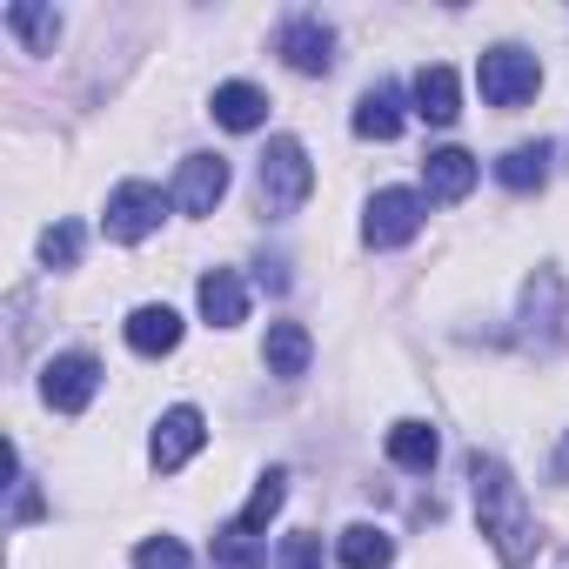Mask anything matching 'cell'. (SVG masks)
Returning a JSON list of instances; mask_svg holds the SVG:
<instances>
[{
  "label": "cell",
  "instance_id": "obj_11",
  "mask_svg": "<svg viewBox=\"0 0 569 569\" xmlns=\"http://www.w3.org/2000/svg\"><path fill=\"white\" fill-rule=\"evenodd\" d=\"M194 296H201V316H208L214 329L248 322V289H241V274H234V268H208Z\"/></svg>",
  "mask_w": 569,
  "mask_h": 569
},
{
  "label": "cell",
  "instance_id": "obj_13",
  "mask_svg": "<svg viewBox=\"0 0 569 569\" xmlns=\"http://www.w3.org/2000/svg\"><path fill=\"white\" fill-rule=\"evenodd\" d=\"M174 342H181V316L168 302H148V309L128 316V349L134 356H168Z\"/></svg>",
  "mask_w": 569,
  "mask_h": 569
},
{
  "label": "cell",
  "instance_id": "obj_21",
  "mask_svg": "<svg viewBox=\"0 0 569 569\" xmlns=\"http://www.w3.org/2000/svg\"><path fill=\"white\" fill-rule=\"evenodd\" d=\"M281 496H289V476H281V469H268V476L254 482V496H248V509H241L234 522H241L248 536H261V529L274 522V509H281Z\"/></svg>",
  "mask_w": 569,
  "mask_h": 569
},
{
  "label": "cell",
  "instance_id": "obj_20",
  "mask_svg": "<svg viewBox=\"0 0 569 569\" xmlns=\"http://www.w3.org/2000/svg\"><path fill=\"white\" fill-rule=\"evenodd\" d=\"M8 28L28 41V54H54V34H61V14H48V8H28V0H14L8 8Z\"/></svg>",
  "mask_w": 569,
  "mask_h": 569
},
{
  "label": "cell",
  "instance_id": "obj_1",
  "mask_svg": "<svg viewBox=\"0 0 569 569\" xmlns=\"http://www.w3.org/2000/svg\"><path fill=\"white\" fill-rule=\"evenodd\" d=\"M469 489H476V522L496 542L502 569H529L536 549H542V536H536V509H529L522 482L496 456H469Z\"/></svg>",
  "mask_w": 569,
  "mask_h": 569
},
{
  "label": "cell",
  "instance_id": "obj_12",
  "mask_svg": "<svg viewBox=\"0 0 569 569\" xmlns=\"http://www.w3.org/2000/svg\"><path fill=\"white\" fill-rule=\"evenodd\" d=\"M422 188H429V201H462V194L476 188V154L436 148V154L422 161Z\"/></svg>",
  "mask_w": 569,
  "mask_h": 569
},
{
  "label": "cell",
  "instance_id": "obj_18",
  "mask_svg": "<svg viewBox=\"0 0 569 569\" xmlns=\"http://www.w3.org/2000/svg\"><path fill=\"white\" fill-rule=\"evenodd\" d=\"M396 562V542H389V529H376V522H356V529H342V569H389Z\"/></svg>",
  "mask_w": 569,
  "mask_h": 569
},
{
  "label": "cell",
  "instance_id": "obj_7",
  "mask_svg": "<svg viewBox=\"0 0 569 569\" xmlns=\"http://www.w3.org/2000/svg\"><path fill=\"white\" fill-rule=\"evenodd\" d=\"M228 194V161L221 154H188L174 174V208L181 214H214V201Z\"/></svg>",
  "mask_w": 569,
  "mask_h": 569
},
{
  "label": "cell",
  "instance_id": "obj_23",
  "mask_svg": "<svg viewBox=\"0 0 569 569\" xmlns=\"http://www.w3.org/2000/svg\"><path fill=\"white\" fill-rule=\"evenodd\" d=\"M274 569H322V536H281V549H274Z\"/></svg>",
  "mask_w": 569,
  "mask_h": 569
},
{
  "label": "cell",
  "instance_id": "obj_16",
  "mask_svg": "<svg viewBox=\"0 0 569 569\" xmlns=\"http://www.w3.org/2000/svg\"><path fill=\"white\" fill-rule=\"evenodd\" d=\"M549 141H522V148H509L502 161H496V181L502 188H516V194H529V188H542L549 181Z\"/></svg>",
  "mask_w": 569,
  "mask_h": 569
},
{
  "label": "cell",
  "instance_id": "obj_6",
  "mask_svg": "<svg viewBox=\"0 0 569 569\" xmlns=\"http://www.w3.org/2000/svg\"><path fill=\"white\" fill-rule=\"evenodd\" d=\"M94 389H101V362L81 356V349L54 356L48 376H41V396H48V409H61V416H81V409L94 402Z\"/></svg>",
  "mask_w": 569,
  "mask_h": 569
},
{
  "label": "cell",
  "instance_id": "obj_25",
  "mask_svg": "<svg viewBox=\"0 0 569 569\" xmlns=\"http://www.w3.org/2000/svg\"><path fill=\"white\" fill-rule=\"evenodd\" d=\"M556 476H569V442H562V456H556Z\"/></svg>",
  "mask_w": 569,
  "mask_h": 569
},
{
  "label": "cell",
  "instance_id": "obj_22",
  "mask_svg": "<svg viewBox=\"0 0 569 569\" xmlns=\"http://www.w3.org/2000/svg\"><path fill=\"white\" fill-rule=\"evenodd\" d=\"M41 261H48V268H74V261H81V228H74V221H54V228L41 234Z\"/></svg>",
  "mask_w": 569,
  "mask_h": 569
},
{
  "label": "cell",
  "instance_id": "obj_5",
  "mask_svg": "<svg viewBox=\"0 0 569 569\" xmlns=\"http://www.w3.org/2000/svg\"><path fill=\"white\" fill-rule=\"evenodd\" d=\"M416 228H422V194L416 188H382L369 201V214H362L369 248H402V241H416Z\"/></svg>",
  "mask_w": 569,
  "mask_h": 569
},
{
  "label": "cell",
  "instance_id": "obj_14",
  "mask_svg": "<svg viewBox=\"0 0 569 569\" xmlns=\"http://www.w3.org/2000/svg\"><path fill=\"white\" fill-rule=\"evenodd\" d=\"M416 114H422V121H436V128H449V121L462 114L456 68H422V74H416Z\"/></svg>",
  "mask_w": 569,
  "mask_h": 569
},
{
  "label": "cell",
  "instance_id": "obj_24",
  "mask_svg": "<svg viewBox=\"0 0 569 569\" xmlns=\"http://www.w3.org/2000/svg\"><path fill=\"white\" fill-rule=\"evenodd\" d=\"M134 569H188V549H181L174 536H148V542L134 549Z\"/></svg>",
  "mask_w": 569,
  "mask_h": 569
},
{
  "label": "cell",
  "instance_id": "obj_10",
  "mask_svg": "<svg viewBox=\"0 0 569 569\" xmlns=\"http://www.w3.org/2000/svg\"><path fill=\"white\" fill-rule=\"evenodd\" d=\"M309 356H316V342H309L302 322H274L268 342H261V362H268V376H281V382H302V376H309Z\"/></svg>",
  "mask_w": 569,
  "mask_h": 569
},
{
  "label": "cell",
  "instance_id": "obj_8",
  "mask_svg": "<svg viewBox=\"0 0 569 569\" xmlns=\"http://www.w3.org/2000/svg\"><path fill=\"white\" fill-rule=\"evenodd\" d=\"M201 442H208V422H201V409L174 402V409L154 422V442H148V456H154V469H181V462H188Z\"/></svg>",
  "mask_w": 569,
  "mask_h": 569
},
{
  "label": "cell",
  "instance_id": "obj_4",
  "mask_svg": "<svg viewBox=\"0 0 569 569\" xmlns=\"http://www.w3.org/2000/svg\"><path fill=\"white\" fill-rule=\"evenodd\" d=\"M168 201H174V194H161V188H148V181H121V188L108 194V214H101V228H108V241H121V248H134V241H148V234L161 228V214H168Z\"/></svg>",
  "mask_w": 569,
  "mask_h": 569
},
{
  "label": "cell",
  "instance_id": "obj_9",
  "mask_svg": "<svg viewBox=\"0 0 569 569\" xmlns=\"http://www.w3.org/2000/svg\"><path fill=\"white\" fill-rule=\"evenodd\" d=\"M274 48H281V61H289L296 74H329V68H336V34H329L316 14H296L289 28H281Z\"/></svg>",
  "mask_w": 569,
  "mask_h": 569
},
{
  "label": "cell",
  "instance_id": "obj_3",
  "mask_svg": "<svg viewBox=\"0 0 569 569\" xmlns=\"http://www.w3.org/2000/svg\"><path fill=\"white\" fill-rule=\"evenodd\" d=\"M476 81H482V101H489V108H522V101H536L542 68H536L529 48H489V54L476 61Z\"/></svg>",
  "mask_w": 569,
  "mask_h": 569
},
{
  "label": "cell",
  "instance_id": "obj_17",
  "mask_svg": "<svg viewBox=\"0 0 569 569\" xmlns=\"http://www.w3.org/2000/svg\"><path fill=\"white\" fill-rule=\"evenodd\" d=\"M356 134L362 141H396L402 134V94L396 88H369L362 108H356Z\"/></svg>",
  "mask_w": 569,
  "mask_h": 569
},
{
  "label": "cell",
  "instance_id": "obj_15",
  "mask_svg": "<svg viewBox=\"0 0 569 569\" xmlns=\"http://www.w3.org/2000/svg\"><path fill=\"white\" fill-rule=\"evenodd\" d=\"M214 121L234 128V134H254L268 121V94L248 88V81H228V88H214Z\"/></svg>",
  "mask_w": 569,
  "mask_h": 569
},
{
  "label": "cell",
  "instance_id": "obj_19",
  "mask_svg": "<svg viewBox=\"0 0 569 569\" xmlns=\"http://www.w3.org/2000/svg\"><path fill=\"white\" fill-rule=\"evenodd\" d=\"M436 449H442V442H436L429 422H396V429H389V456H396L402 469H416V476L436 469Z\"/></svg>",
  "mask_w": 569,
  "mask_h": 569
},
{
  "label": "cell",
  "instance_id": "obj_2",
  "mask_svg": "<svg viewBox=\"0 0 569 569\" xmlns=\"http://www.w3.org/2000/svg\"><path fill=\"white\" fill-rule=\"evenodd\" d=\"M254 181H261V208L268 214H296L309 201V188H316V168H309V154H302L296 134H281V141H268Z\"/></svg>",
  "mask_w": 569,
  "mask_h": 569
}]
</instances>
